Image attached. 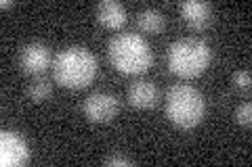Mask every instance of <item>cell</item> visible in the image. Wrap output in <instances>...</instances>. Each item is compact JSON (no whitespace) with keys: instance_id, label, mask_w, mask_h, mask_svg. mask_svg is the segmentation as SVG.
I'll list each match as a JSON object with an SVG mask.
<instances>
[{"instance_id":"6da1fadb","label":"cell","mask_w":252,"mask_h":167,"mask_svg":"<svg viewBox=\"0 0 252 167\" xmlns=\"http://www.w3.org/2000/svg\"><path fill=\"white\" fill-rule=\"evenodd\" d=\"M97 57L84 46H67L53 61V77L67 90H80L97 77Z\"/></svg>"},{"instance_id":"7a4b0ae2","label":"cell","mask_w":252,"mask_h":167,"mask_svg":"<svg viewBox=\"0 0 252 167\" xmlns=\"http://www.w3.org/2000/svg\"><path fill=\"white\" fill-rule=\"evenodd\" d=\"M107 57L116 71L124 75H139L154 65V52L147 40L139 34H118L109 40Z\"/></svg>"},{"instance_id":"3957f363","label":"cell","mask_w":252,"mask_h":167,"mask_svg":"<svg viewBox=\"0 0 252 167\" xmlns=\"http://www.w3.org/2000/svg\"><path fill=\"white\" fill-rule=\"evenodd\" d=\"M170 73L179 77H198L208 69L212 61V48L202 38H181L168 46L166 52Z\"/></svg>"},{"instance_id":"277c9868","label":"cell","mask_w":252,"mask_h":167,"mask_svg":"<svg viewBox=\"0 0 252 167\" xmlns=\"http://www.w3.org/2000/svg\"><path fill=\"white\" fill-rule=\"evenodd\" d=\"M206 113V100L193 86L177 84L166 92V117L179 130H193L202 123Z\"/></svg>"},{"instance_id":"5b68a950","label":"cell","mask_w":252,"mask_h":167,"mask_svg":"<svg viewBox=\"0 0 252 167\" xmlns=\"http://www.w3.org/2000/svg\"><path fill=\"white\" fill-rule=\"evenodd\" d=\"M30 161V144L21 134L13 130L0 132V165L21 167Z\"/></svg>"},{"instance_id":"8992f818","label":"cell","mask_w":252,"mask_h":167,"mask_svg":"<svg viewBox=\"0 0 252 167\" xmlns=\"http://www.w3.org/2000/svg\"><path fill=\"white\" fill-rule=\"evenodd\" d=\"M82 111L93 123H107V121H112L118 115V111H120V100H118L114 94L94 92L84 100Z\"/></svg>"},{"instance_id":"52a82bcc","label":"cell","mask_w":252,"mask_h":167,"mask_svg":"<svg viewBox=\"0 0 252 167\" xmlns=\"http://www.w3.org/2000/svg\"><path fill=\"white\" fill-rule=\"evenodd\" d=\"M19 67L23 73L40 77L51 67V50L42 42H30L19 52Z\"/></svg>"},{"instance_id":"ba28073f","label":"cell","mask_w":252,"mask_h":167,"mask_svg":"<svg viewBox=\"0 0 252 167\" xmlns=\"http://www.w3.org/2000/svg\"><path fill=\"white\" fill-rule=\"evenodd\" d=\"M181 17L191 29H206L212 21V6L202 0H185L179 4Z\"/></svg>"},{"instance_id":"9c48e42d","label":"cell","mask_w":252,"mask_h":167,"mask_svg":"<svg viewBox=\"0 0 252 167\" xmlns=\"http://www.w3.org/2000/svg\"><path fill=\"white\" fill-rule=\"evenodd\" d=\"M158 98H160V92H158L156 84L149 82V79H137V82L130 84L128 102L135 109H154L158 105Z\"/></svg>"},{"instance_id":"30bf717a","label":"cell","mask_w":252,"mask_h":167,"mask_svg":"<svg viewBox=\"0 0 252 167\" xmlns=\"http://www.w3.org/2000/svg\"><path fill=\"white\" fill-rule=\"evenodd\" d=\"M97 21L107 29H120L126 23V9L116 0H101L97 4Z\"/></svg>"},{"instance_id":"8fae6325","label":"cell","mask_w":252,"mask_h":167,"mask_svg":"<svg viewBox=\"0 0 252 167\" xmlns=\"http://www.w3.org/2000/svg\"><path fill=\"white\" fill-rule=\"evenodd\" d=\"M137 23L147 34H158V31H162L164 25H166V19H164V15L158 9H143L137 15Z\"/></svg>"},{"instance_id":"7c38bea8","label":"cell","mask_w":252,"mask_h":167,"mask_svg":"<svg viewBox=\"0 0 252 167\" xmlns=\"http://www.w3.org/2000/svg\"><path fill=\"white\" fill-rule=\"evenodd\" d=\"M51 94H53V86H51V82L44 75L36 77L34 82L28 86V96H30L32 102H44L46 98L51 96Z\"/></svg>"},{"instance_id":"4fadbf2b","label":"cell","mask_w":252,"mask_h":167,"mask_svg":"<svg viewBox=\"0 0 252 167\" xmlns=\"http://www.w3.org/2000/svg\"><path fill=\"white\" fill-rule=\"evenodd\" d=\"M233 117H235V121H238L240 125H246V128H248V125L252 123V105H250V102H242V105L235 109Z\"/></svg>"},{"instance_id":"5bb4252c","label":"cell","mask_w":252,"mask_h":167,"mask_svg":"<svg viewBox=\"0 0 252 167\" xmlns=\"http://www.w3.org/2000/svg\"><path fill=\"white\" fill-rule=\"evenodd\" d=\"M231 82H233V86H235V88H238V90H250V86H252L250 71H246V69L235 71L233 77H231Z\"/></svg>"},{"instance_id":"9a60e30c","label":"cell","mask_w":252,"mask_h":167,"mask_svg":"<svg viewBox=\"0 0 252 167\" xmlns=\"http://www.w3.org/2000/svg\"><path fill=\"white\" fill-rule=\"evenodd\" d=\"M103 163L105 165H135V161L128 157H124V155H109L103 159Z\"/></svg>"},{"instance_id":"2e32d148","label":"cell","mask_w":252,"mask_h":167,"mask_svg":"<svg viewBox=\"0 0 252 167\" xmlns=\"http://www.w3.org/2000/svg\"><path fill=\"white\" fill-rule=\"evenodd\" d=\"M0 6H2V9H9V6H13V0H2Z\"/></svg>"}]
</instances>
